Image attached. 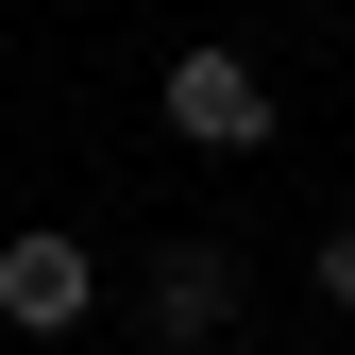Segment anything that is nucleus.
Segmentation results:
<instances>
[{"label":"nucleus","mask_w":355,"mask_h":355,"mask_svg":"<svg viewBox=\"0 0 355 355\" xmlns=\"http://www.w3.org/2000/svg\"><path fill=\"white\" fill-rule=\"evenodd\" d=\"M169 136L187 153H271V68L254 51H169Z\"/></svg>","instance_id":"f257e3e1"},{"label":"nucleus","mask_w":355,"mask_h":355,"mask_svg":"<svg viewBox=\"0 0 355 355\" xmlns=\"http://www.w3.org/2000/svg\"><path fill=\"white\" fill-rule=\"evenodd\" d=\"M85 304H102V254H85V237H51V220L0 237V322H17V338H68Z\"/></svg>","instance_id":"f03ea898"},{"label":"nucleus","mask_w":355,"mask_h":355,"mask_svg":"<svg viewBox=\"0 0 355 355\" xmlns=\"http://www.w3.org/2000/svg\"><path fill=\"white\" fill-rule=\"evenodd\" d=\"M136 322H153L169 355H203L220 322H237V254H220V237H169V254H153V288H136Z\"/></svg>","instance_id":"7ed1b4c3"},{"label":"nucleus","mask_w":355,"mask_h":355,"mask_svg":"<svg viewBox=\"0 0 355 355\" xmlns=\"http://www.w3.org/2000/svg\"><path fill=\"white\" fill-rule=\"evenodd\" d=\"M304 288H322V304H355V220H322V254H304Z\"/></svg>","instance_id":"20e7f679"}]
</instances>
